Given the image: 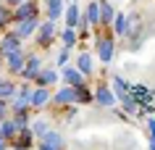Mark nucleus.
Returning a JSON list of instances; mask_svg holds the SVG:
<instances>
[{"label": "nucleus", "instance_id": "obj_1", "mask_svg": "<svg viewBox=\"0 0 155 150\" xmlns=\"http://www.w3.org/2000/svg\"><path fill=\"white\" fill-rule=\"evenodd\" d=\"M92 45H95V53L103 63H110L116 55V37L110 32V26H95L92 29Z\"/></svg>", "mask_w": 155, "mask_h": 150}, {"label": "nucleus", "instance_id": "obj_2", "mask_svg": "<svg viewBox=\"0 0 155 150\" xmlns=\"http://www.w3.org/2000/svg\"><path fill=\"white\" fill-rule=\"evenodd\" d=\"M58 40V26L55 21H40V26H37V32H34V48H40V50H48L50 45H55Z\"/></svg>", "mask_w": 155, "mask_h": 150}, {"label": "nucleus", "instance_id": "obj_3", "mask_svg": "<svg viewBox=\"0 0 155 150\" xmlns=\"http://www.w3.org/2000/svg\"><path fill=\"white\" fill-rule=\"evenodd\" d=\"M34 148H37V150H66V140H63V134L58 132V129L50 126L48 132L34 142Z\"/></svg>", "mask_w": 155, "mask_h": 150}, {"label": "nucleus", "instance_id": "obj_4", "mask_svg": "<svg viewBox=\"0 0 155 150\" xmlns=\"http://www.w3.org/2000/svg\"><path fill=\"white\" fill-rule=\"evenodd\" d=\"M40 16H42L40 0H24V3H18L13 8V24L16 21H26V18H40Z\"/></svg>", "mask_w": 155, "mask_h": 150}, {"label": "nucleus", "instance_id": "obj_5", "mask_svg": "<svg viewBox=\"0 0 155 150\" xmlns=\"http://www.w3.org/2000/svg\"><path fill=\"white\" fill-rule=\"evenodd\" d=\"M42 58L37 55V50H29L26 53V63H24V68H21V74H18V79L21 82H34V76L42 71Z\"/></svg>", "mask_w": 155, "mask_h": 150}, {"label": "nucleus", "instance_id": "obj_6", "mask_svg": "<svg viewBox=\"0 0 155 150\" xmlns=\"http://www.w3.org/2000/svg\"><path fill=\"white\" fill-rule=\"evenodd\" d=\"M26 53L29 50H16V53H11V55H5L3 58V68H5V74L8 76H13L16 79L18 74H21V68H24V63H26Z\"/></svg>", "mask_w": 155, "mask_h": 150}, {"label": "nucleus", "instance_id": "obj_7", "mask_svg": "<svg viewBox=\"0 0 155 150\" xmlns=\"http://www.w3.org/2000/svg\"><path fill=\"white\" fill-rule=\"evenodd\" d=\"M21 45H24V40H21L13 29H5V32L0 34V58H5V55H11V53L21 50Z\"/></svg>", "mask_w": 155, "mask_h": 150}, {"label": "nucleus", "instance_id": "obj_8", "mask_svg": "<svg viewBox=\"0 0 155 150\" xmlns=\"http://www.w3.org/2000/svg\"><path fill=\"white\" fill-rule=\"evenodd\" d=\"M50 105L53 108H68V105H76V98H74V87H58L53 90V98H50Z\"/></svg>", "mask_w": 155, "mask_h": 150}, {"label": "nucleus", "instance_id": "obj_9", "mask_svg": "<svg viewBox=\"0 0 155 150\" xmlns=\"http://www.w3.org/2000/svg\"><path fill=\"white\" fill-rule=\"evenodd\" d=\"M50 98H53V90H50V87H34L32 98H29V108H32V111L50 108Z\"/></svg>", "mask_w": 155, "mask_h": 150}, {"label": "nucleus", "instance_id": "obj_10", "mask_svg": "<svg viewBox=\"0 0 155 150\" xmlns=\"http://www.w3.org/2000/svg\"><path fill=\"white\" fill-rule=\"evenodd\" d=\"M92 100L97 103L100 108H113L116 105V98H113V92H110V87L103 84V82L92 87Z\"/></svg>", "mask_w": 155, "mask_h": 150}, {"label": "nucleus", "instance_id": "obj_11", "mask_svg": "<svg viewBox=\"0 0 155 150\" xmlns=\"http://www.w3.org/2000/svg\"><path fill=\"white\" fill-rule=\"evenodd\" d=\"M58 79H61V74H58L55 66H42V71L34 76L32 84L34 87H50V90H53V87L58 84Z\"/></svg>", "mask_w": 155, "mask_h": 150}, {"label": "nucleus", "instance_id": "obj_12", "mask_svg": "<svg viewBox=\"0 0 155 150\" xmlns=\"http://www.w3.org/2000/svg\"><path fill=\"white\" fill-rule=\"evenodd\" d=\"M58 74H61V82H63L66 87H82V84H87V76L79 74L76 66H63Z\"/></svg>", "mask_w": 155, "mask_h": 150}, {"label": "nucleus", "instance_id": "obj_13", "mask_svg": "<svg viewBox=\"0 0 155 150\" xmlns=\"http://www.w3.org/2000/svg\"><path fill=\"white\" fill-rule=\"evenodd\" d=\"M34 134H32V129L26 126V129H18L16 132V137L11 140V150H34Z\"/></svg>", "mask_w": 155, "mask_h": 150}, {"label": "nucleus", "instance_id": "obj_14", "mask_svg": "<svg viewBox=\"0 0 155 150\" xmlns=\"http://www.w3.org/2000/svg\"><path fill=\"white\" fill-rule=\"evenodd\" d=\"M63 11H66V0H42V13L48 21L63 18Z\"/></svg>", "mask_w": 155, "mask_h": 150}, {"label": "nucleus", "instance_id": "obj_15", "mask_svg": "<svg viewBox=\"0 0 155 150\" xmlns=\"http://www.w3.org/2000/svg\"><path fill=\"white\" fill-rule=\"evenodd\" d=\"M40 21H42V18H26V21H16L11 29H13L21 40H29V37H34V32H37Z\"/></svg>", "mask_w": 155, "mask_h": 150}, {"label": "nucleus", "instance_id": "obj_16", "mask_svg": "<svg viewBox=\"0 0 155 150\" xmlns=\"http://www.w3.org/2000/svg\"><path fill=\"white\" fill-rule=\"evenodd\" d=\"M79 18H82V8H79V3L71 0V3H66V11H63V21L68 29H79Z\"/></svg>", "mask_w": 155, "mask_h": 150}, {"label": "nucleus", "instance_id": "obj_17", "mask_svg": "<svg viewBox=\"0 0 155 150\" xmlns=\"http://www.w3.org/2000/svg\"><path fill=\"white\" fill-rule=\"evenodd\" d=\"M74 66L79 68V74L92 76V71H95V58H92V53L79 50V53H76V61H74Z\"/></svg>", "mask_w": 155, "mask_h": 150}, {"label": "nucleus", "instance_id": "obj_18", "mask_svg": "<svg viewBox=\"0 0 155 150\" xmlns=\"http://www.w3.org/2000/svg\"><path fill=\"white\" fill-rule=\"evenodd\" d=\"M97 8H100V26H110L116 13H118V8H116L110 0H97Z\"/></svg>", "mask_w": 155, "mask_h": 150}, {"label": "nucleus", "instance_id": "obj_19", "mask_svg": "<svg viewBox=\"0 0 155 150\" xmlns=\"http://www.w3.org/2000/svg\"><path fill=\"white\" fill-rule=\"evenodd\" d=\"M58 42H61V48L74 50L76 45H79V34H76V29H68V26H63V29H58Z\"/></svg>", "mask_w": 155, "mask_h": 150}, {"label": "nucleus", "instance_id": "obj_20", "mask_svg": "<svg viewBox=\"0 0 155 150\" xmlns=\"http://www.w3.org/2000/svg\"><path fill=\"white\" fill-rule=\"evenodd\" d=\"M110 32H113V37L118 40V37H126L129 34V16L124 13V11H118L113 18V24H110Z\"/></svg>", "mask_w": 155, "mask_h": 150}, {"label": "nucleus", "instance_id": "obj_21", "mask_svg": "<svg viewBox=\"0 0 155 150\" xmlns=\"http://www.w3.org/2000/svg\"><path fill=\"white\" fill-rule=\"evenodd\" d=\"M110 92H113V98H116V103H118V98H124V95H129V82L124 79L121 74H113L110 76Z\"/></svg>", "mask_w": 155, "mask_h": 150}, {"label": "nucleus", "instance_id": "obj_22", "mask_svg": "<svg viewBox=\"0 0 155 150\" xmlns=\"http://www.w3.org/2000/svg\"><path fill=\"white\" fill-rule=\"evenodd\" d=\"M16 90H18V82L13 76H0V100L8 103V100L16 95Z\"/></svg>", "mask_w": 155, "mask_h": 150}, {"label": "nucleus", "instance_id": "obj_23", "mask_svg": "<svg viewBox=\"0 0 155 150\" xmlns=\"http://www.w3.org/2000/svg\"><path fill=\"white\" fill-rule=\"evenodd\" d=\"M118 103H121V113H124V116H139V103L131 98V95L118 98Z\"/></svg>", "mask_w": 155, "mask_h": 150}, {"label": "nucleus", "instance_id": "obj_24", "mask_svg": "<svg viewBox=\"0 0 155 150\" xmlns=\"http://www.w3.org/2000/svg\"><path fill=\"white\" fill-rule=\"evenodd\" d=\"M13 26V8H8L3 0H0V32H5Z\"/></svg>", "mask_w": 155, "mask_h": 150}, {"label": "nucleus", "instance_id": "obj_25", "mask_svg": "<svg viewBox=\"0 0 155 150\" xmlns=\"http://www.w3.org/2000/svg\"><path fill=\"white\" fill-rule=\"evenodd\" d=\"M16 132H18V129H16V124L11 121V116L0 121V137H3V140H8V145H11V140L16 137Z\"/></svg>", "mask_w": 155, "mask_h": 150}, {"label": "nucleus", "instance_id": "obj_26", "mask_svg": "<svg viewBox=\"0 0 155 150\" xmlns=\"http://www.w3.org/2000/svg\"><path fill=\"white\" fill-rule=\"evenodd\" d=\"M74 98H76V103H82V105H90V103H92V87H90V84L74 87Z\"/></svg>", "mask_w": 155, "mask_h": 150}, {"label": "nucleus", "instance_id": "obj_27", "mask_svg": "<svg viewBox=\"0 0 155 150\" xmlns=\"http://www.w3.org/2000/svg\"><path fill=\"white\" fill-rule=\"evenodd\" d=\"M11 121L16 124V129H26L32 121V111H16V113H11Z\"/></svg>", "mask_w": 155, "mask_h": 150}, {"label": "nucleus", "instance_id": "obj_28", "mask_svg": "<svg viewBox=\"0 0 155 150\" xmlns=\"http://www.w3.org/2000/svg\"><path fill=\"white\" fill-rule=\"evenodd\" d=\"M29 129H32L34 140H40L42 134H45V132H48V129H50V124H48V121H45V118H32V121H29Z\"/></svg>", "mask_w": 155, "mask_h": 150}, {"label": "nucleus", "instance_id": "obj_29", "mask_svg": "<svg viewBox=\"0 0 155 150\" xmlns=\"http://www.w3.org/2000/svg\"><path fill=\"white\" fill-rule=\"evenodd\" d=\"M68 55H71V50L61 48V50L55 53V66H61V68H63V66H68Z\"/></svg>", "mask_w": 155, "mask_h": 150}, {"label": "nucleus", "instance_id": "obj_30", "mask_svg": "<svg viewBox=\"0 0 155 150\" xmlns=\"http://www.w3.org/2000/svg\"><path fill=\"white\" fill-rule=\"evenodd\" d=\"M145 129H147V137H150V140H155V116H147Z\"/></svg>", "mask_w": 155, "mask_h": 150}, {"label": "nucleus", "instance_id": "obj_31", "mask_svg": "<svg viewBox=\"0 0 155 150\" xmlns=\"http://www.w3.org/2000/svg\"><path fill=\"white\" fill-rule=\"evenodd\" d=\"M8 103H5V100H0V121H3V118H8Z\"/></svg>", "mask_w": 155, "mask_h": 150}, {"label": "nucleus", "instance_id": "obj_32", "mask_svg": "<svg viewBox=\"0 0 155 150\" xmlns=\"http://www.w3.org/2000/svg\"><path fill=\"white\" fill-rule=\"evenodd\" d=\"M3 3H5V5H8V8H16L18 3H24V0H3Z\"/></svg>", "mask_w": 155, "mask_h": 150}, {"label": "nucleus", "instance_id": "obj_33", "mask_svg": "<svg viewBox=\"0 0 155 150\" xmlns=\"http://www.w3.org/2000/svg\"><path fill=\"white\" fill-rule=\"evenodd\" d=\"M0 150H11V145H8V140H3V137H0Z\"/></svg>", "mask_w": 155, "mask_h": 150}, {"label": "nucleus", "instance_id": "obj_34", "mask_svg": "<svg viewBox=\"0 0 155 150\" xmlns=\"http://www.w3.org/2000/svg\"><path fill=\"white\" fill-rule=\"evenodd\" d=\"M150 150H155V140H150Z\"/></svg>", "mask_w": 155, "mask_h": 150}, {"label": "nucleus", "instance_id": "obj_35", "mask_svg": "<svg viewBox=\"0 0 155 150\" xmlns=\"http://www.w3.org/2000/svg\"><path fill=\"white\" fill-rule=\"evenodd\" d=\"M0 68H3V58H0Z\"/></svg>", "mask_w": 155, "mask_h": 150}]
</instances>
